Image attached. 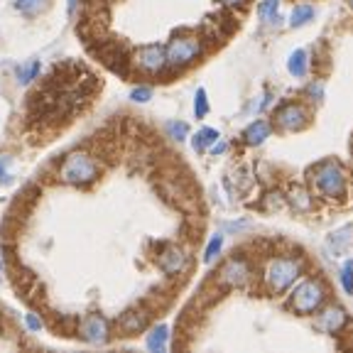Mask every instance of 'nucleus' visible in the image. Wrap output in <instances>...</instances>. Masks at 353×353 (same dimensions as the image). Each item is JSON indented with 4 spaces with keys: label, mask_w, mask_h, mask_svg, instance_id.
I'll return each instance as SVG.
<instances>
[{
    "label": "nucleus",
    "mask_w": 353,
    "mask_h": 353,
    "mask_svg": "<svg viewBox=\"0 0 353 353\" xmlns=\"http://www.w3.org/2000/svg\"><path fill=\"white\" fill-rule=\"evenodd\" d=\"M61 179L66 184H91L99 176V165H96L88 154L83 152H72L61 165Z\"/></svg>",
    "instance_id": "f257e3e1"
},
{
    "label": "nucleus",
    "mask_w": 353,
    "mask_h": 353,
    "mask_svg": "<svg viewBox=\"0 0 353 353\" xmlns=\"http://www.w3.org/2000/svg\"><path fill=\"white\" fill-rule=\"evenodd\" d=\"M312 174H314L312 182L324 196H343L346 194V176L336 162H321Z\"/></svg>",
    "instance_id": "f03ea898"
},
{
    "label": "nucleus",
    "mask_w": 353,
    "mask_h": 353,
    "mask_svg": "<svg viewBox=\"0 0 353 353\" xmlns=\"http://www.w3.org/2000/svg\"><path fill=\"white\" fill-rule=\"evenodd\" d=\"M299 272H302L299 260L277 258L268 265V270H265V282H268V287H270L272 292H282V290H287V287L297 280Z\"/></svg>",
    "instance_id": "7ed1b4c3"
},
{
    "label": "nucleus",
    "mask_w": 353,
    "mask_h": 353,
    "mask_svg": "<svg viewBox=\"0 0 353 353\" xmlns=\"http://www.w3.org/2000/svg\"><path fill=\"white\" fill-rule=\"evenodd\" d=\"M324 297H326L324 285L319 280H307L294 290L292 307L299 314H312V312H316L324 304Z\"/></svg>",
    "instance_id": "20e7f679"
},
{
    "label": "nucleus",
    "mask_w": 353,
    "mask_h": 353,
    "mask_svg": "<svg viewBox=\"0 0 353 353\" xmlns=\"http://www.w3.org/2000/svg\"><path fill=\"white\" fill-rule=\"evenodd\" d=\"M165 54L170 66H187L201 54V42L196 37H174L167 44Z\"/></svg>",
    "instance_id": "39448f33"
},
{
    "label": "nucleus",
    "mask_w": 353,
    "mask_h": 353,
    "mask_svg": "<svg viewBox=\"0 0 353 353\" xmlns=\"http://www.w3.org/2000/svg\"><path fill=\"white\" fill-rule=\"evenodd\" d=\"M135 61H138V66L143 72L157 74L160 69H165V64H167L165 47H160V44H148V47H143V50L138 52Z\"/></svg>",
    "instance_id": "423d86ee"
},
{
    "label": "nucleus",
    "mask_w": 353,
    "mask_h": 353,
    "mask_svg": "<svg viewBox=\"0 0 353 353\" xmlns=\"http://www.w3.org/2000/svg\"><path fill=\"white\" fill-rule=\"evenodd\" d=\"M160 268L165 275H179V272L187 270L189 265V255L184 253L182 248H176V245H167L165 250L160 253Z\"/></svg>",
    "instance_id": "0eeeda50"
},
{
    "label": "nucleus",
    "mask_w": 353,
    "mask_h": 353,
    "mask_svg": "<svg viewBox=\"0 0 353 353\" xmlns=\"http://www.w3.org/2000/svg\"><path fill=\"white\" fill-rule=\"evenodd\" d=\"M277 125L282 130H299V128L307 125V110L299 103H287L277 110Z\"/></svg>",
    "instance_id": "6e6552de"
},
{
    "label": "nucleus",
    "mask_w": 353,
    "mask_h": 353,
    "mask_svg": "<svg viewBox=\"0 0 353 353\" xmlns=\"http://www.w3.org/2000/svg\"><path fill=\"white\" fill-rule=\"evenodd\" d=\"M248 277H250V268L243 258L228 260V263L223 265V270H221V280L226 282V285H233V287L245 285Z\"/></svg>",
    "instance_id": "1a4fd4ad"
},
{
    "label": "nucleus",
    "mask_w": 353,
    "mask_h": 353,
    "mask_svg": "<svg viewBox=\"0 0 353 353\" xmlns=\"http://www.w3.org/2000/svg\"><path fill=\"white\" fill-rule=\"evenodd\" d=\"M81 336L86 339L88 343H103L105 339H108V321L101 314L86 316L81 324Z\"/></svg>",
    "instance_id": "9d476101"
},
{
    "label": "nucleus",
    "mask_w": 353,
    "mask_h": 353,
    "mask_svg": "<svg viewBox=\"0 0 353 353\" xmlns=\"http://www.w3.org/2000/svg\"><path fill=\"white\" fill-rule=\"evenodd\" d=\"M343 324H346V312L341 307H329L324 309V314H319V329L326 334H336Z\"/></svg>",
    "instance_id": "9b49d317"
},
{
    "label": "nucleus",
    "mask_w": 353,
    "mask_h": 353,
    "mask_svg": "<svg viewBox=\"0 0 353 353\" xmlns=\"http://www.w3.org/2000/svg\"><path fill=\"white\" fill-rule=\"evenodd\" d=\"M243 138H245L248 145H263L265 140L270 138V125H268L265 121L250 123V125L245 128V132H243Z\"/></svg>",
    "instance_id": "f8f14e48"
},
{
    "label": "nucleus",
    "mask_w": 353,
    "mask_h": 353,
    "mask_svg": "<svg viewBox=\"0 0 353 353\" xmlns=\"http://www.w3.org/2000/svg\"><path fill=\"white\" fill-rule=\"evenodd\" d=\"M167 336H170V331H167L165 324L154 326V329L148 334V339H145V346H148V351H154V353L165 351V348H167Z\"/></svg>",
    "instance_id": "ddd939ff"
},
{
    "label": "nucleus",
    "mask_w": 353,
    "mask_h": 353,
    "mask_svg": "<svg viewBox=\"0 0 353 353\" xmlns=\"http://www.w3.org/2000/svg\"><path fill=\"white\" fill-rule=\"evenodd\" d=\"M145 324H148V314H143V312H128L121 319V329L125 334H138Z\"/></svg>",
    "instance_id": "4468645a"
},
{
    "label": "nucleus",
    "mask_w": 353,
    "mask_h": 353,
    "mask_svg": "<svg viewBox=\"0 0 353 353\" xmlns=\"http://www.w3.org/2000/svg\"><path fill=\"white\" fill-rule=\"evenodd\" d=\"M216 140H219V132L214 130V128H201V130L194 135V140H192V145H194V150L196 152H204L209 145H214Z\"/></svg>",
    "instance_id": "2eb2a0df"
},
{
    "label": "nucleus",
    "mask_w": 353,
    "mask_h": 353,
    "mask_svg": "<svg viewBox=\"0 0 353 353\" xmlns=\"http://www.w3.org/2000/svg\"><path fill=\"white\" fill-rule=\"evenodd\" d=\"M287 69H290L292 77H304V74H307V52L304 50L292 52V57L287 61Z\"/></svg>",
    "instance_id": "dca6fc26"
},
{
    "label": "nucleus",
    "mask_w": 353,
    "mask_h": 353,
    "mask_svg": "<svg viewBox=\"0 0 353 353\" xmlns=\"http://www.w3.org/2000/svg\"><path fill=\"white\" fill-rule=\"evenodd\" d=\"M309 20H314V8L312 6H297L292 10V17H290V25H292V28H304Z\"/></svg>",
    "instance_id": "f3484780"
},
{
    "label": "nucleus",
    "mask_w": 353,
    "mask_h": 353,
    "mask_svg": "<svg viewBox=\"0 0 353 353\" xmlns=\"http://www.w3.org/2000/svg\"><path fill=\"white\" fill-rule=\"evenodd\" d=\"M37 74H39V61L37 59H32L30 64H20L15 69V77L20 83H30L32 79H37Z\"/></svg>",
    "instance_id": "a211bd4d"
},
{
    "label": "nucleus",
    "mask_w": 353,
    "mask_h": 353,
    "mask_svg": "<svg viewBox=\"0 0 353 353\" xmlns=\"http://www.w3.org/2000/svg\"><path fill=\"white\" fill-rule=\"evenodd\" d=\"M15 6H17V10L25 12V15H37V12L44 10L47 0H17Z\"/></svg>",
    "instance_id": "6ab92c4d"
},
{
    "label": "nucleus",
    "mask_w": 353,
    "mask_h": 353,
    "mask_svg": "<svg viewBox=\"0 0 353 353\" xmlns=\"http://www.w3.org/2000/svg\"><path fill=\"white\" fill-rule=\"evenodd\" d=\"M277 6H280V0H260L258 12L263 20H272L277 15Z\"/></svg>",
    "instance_id": "aec40b11"
},
{
    "label": "nucleus",
    "mask_w": 353,
    "mask_h": 353,
    "mask_svg": "<svg viewBox=\"0 0 353 353\" xmlns=\"http://www.w3.org/2000/svg\"><path fill=\"white\" fill-rule=\"evenodd\" d=\"M165 128H167V132H170V138H174V140H184L189 132L187 123H182V121H170Z\"/></svg>",
    "instance_id": "412c9836"
},
{
    "label": "nucleus",
    "mask_w": 353,
    "mask_h": 353,
    "mask_svg": "<svg viewBox=\"0 0 353 353\" xmlns=\"http://www.w3.org/2000/svg\"><path fill=\"white\" fill-rule=\"evenodd\" d=\"M194 113H196V118H204L206 113H209V101H206L204 88H199L196 91V99H194Z\"/></svg>",
    "instance_id": "4be33fe9"
},
{
    "label": "nucleus",
    "mask_w": 353,
    "mask_h": 353,
    "mask_svg": "<svg viewBox=\"0 0 353 353\" xmlns=\"http://www.w3.org/2000/svg\"><path fill=\"white\" fill-rule=\"evenodd\" d=\"M221 245H223V236H214L206 245V253H204V260L206 263H214L216 255L221 253Z\"/></svg>",
    "instance_id": "5701e85b"
},
{
    "label": "nucleus",
    "mask_w": 353,
    "mask_h": 353,
    "mask_svg": "<svg viewBox=\"0 0 353 353\" xmlns=\"http://www.w3.org/2000/svg\"><path fill=\"white\" fill-rule=\"evenodd\" d=\"M341 285L348 294H353V263L351 260L343 263V268H341Z\"/></svg>",
    "instance_id": "b1692460"
},
{
    "label": "nucleus",
    "mask_w": 353,
    "mask_h": 353,
    "mask_svg": "<svg viewBox=\"0 0 353 353\" xmlns=\"http://www.w3.org/2000/svg\"><path fill=\"white\" fill-rule=\"evenodd\" d=\"M130 99L135 101V103H148L150 99H152V88L150 86H138L130 91Z\"/></svg>",
    "instance_id": "393cba45"
},
{
    "label": "nucleus",
    "mask_w": 353,
    "mask_h": 353,
    "mask_svg": "<svg viewBox=\"0 0 353 353\" xmlns=\"http://www.w3.org/2000/svg\"><path fill=\"white\" fill-rule=\"evenodd\" d=\"M292 204H297V209H302V211L309 209V199H307V194H304L302 189H294V192H292Z\"/></svg>",
    "instance_id": "a878e982"
},
{
    "label": "nucleus",
    "mask_w": 353,
    "mask_h": 353,
    "mask_svg": "<svg viewBox=\"0 0 353 353\" xmlns=\"http://www.w3.org/2000/svg\"><path fill=\"white\" fill-rule=\"evenodd\" d=\"M25 319H28V326H30V329H32V331H39V329H42V321H39L34 314H28V316H25Z\"/></svg>",
    "instance_id": "bb28decb"
},
{
    "label": "nucleus",
    "mask_w": 353,
    "mask_h": 353,
    "mask_svg": "<svg viewBox=\"0 0 353 353\" xmlns=\"http://www.w3.org/2000/svg\"><path fill=\"white\" fill-rule=\"evenodd\" d=\"M219 3H223V6H228V8H236V6H243L245 0H219Z\"/></svg>",
    "instance_id": "cd10ccee"
},
{
    "label": "nucleus",
    "mask_w": 353,
    "mask_h": 353,
    "mask_svg": "<svg viewBox=\"0 0 353 353\" xmlns=\"http://www.w3.org/2000/svg\"><path fill=\"white\" fill-rule=\"evenodd\" d=\"M8 182V176H6V162L0 160V184H6Z\"/></svg>",
    "instance_id": "c85d7f7f"
},
{
    "label": "nucleus",
    "mask_w": 353,
    "mask_h": 353,
    "mask_svg": "<svg viewBox=\"0 0 353 353\" xmlns=\"http://www.w3.org/2000/svg\"><path fill=\"white\" fill-rule=\"evenodd\" d=\"M223 150H226V145H223V143H219V145H216V143H214V154L223 152Z\"/></svg>",
    "instance_id": "c756f323"
},
{
    "label": "nucleus",
    "mask_w": 353,
    "mask_h": 353,
    "mask_svg": "<svg viewBox=\"0 0 353 353\" xmlns=\"http://www.w3.org/2000/svg\"><path fill=\"white\" fill-rule=\"evenodd\" d=\"M77 10V0H69V12Z\"/></svg>",
    "instance_id": "7c9ffc66"
},
{
    "label": "nucleus",
    "mask_w": 353,
    "mask_h": 353,
    "mask_svg": "<svg viewBox=\"0 0 353 353\" xmlns=\"http://www.w3.org/2000/svg\"><path fill=\"white\" fill-rule=\"evenodd\" d=\"M351 152H353V140H351Z\"/></svg>",
    "instance_id": "2f4dec72"
},
{
    "label": "nucleus",
    "mask_w": 353,
    "mask_h": 353,
    "mask_svg": "<svg viewBox=\"0 0 353 353\" xmlns=\"http://www.w3.org/2000/svg\"><path fill=\"white\" fill-rule=\"evenodd\" d=\"M351 6H353V0H351Z\"/></svg>",
    "instance_id": "473e14b6"
}]
</instances>
